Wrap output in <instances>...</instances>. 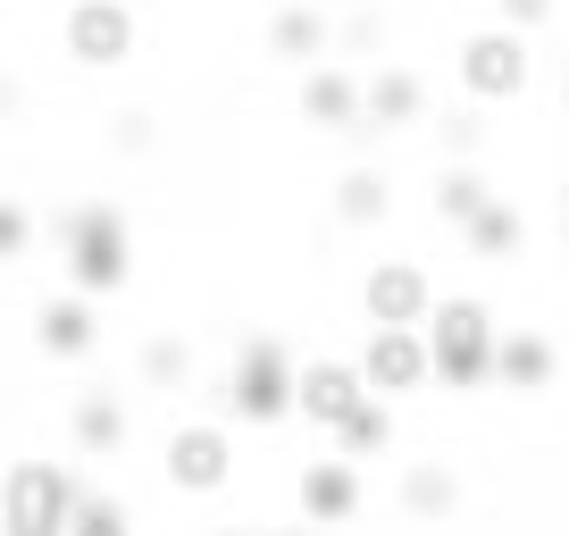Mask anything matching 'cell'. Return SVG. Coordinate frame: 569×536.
Here are the masks:
<instances>
[{
  "instance_id": "obj_10",
  "label": "cell",
  "mask_w": 569,
  "mask_h": 536,
  "mask_svg": "<svg viewBox=\"0 0 569 536\" xmlns=\"http://www.w3.org/2000/svg\"><path fill=\"white\" fill-rule=\"evenodd\" d=\"M168 478H177L184 495L227 486V436H218V428H177V436H168Z\"/></svg>"
},
{
  "instance_id": "obj_27",
  "label": "cell",
  "mask_w": 569,
  "mask_h": 536,
  "mask_svg": "<svg viewBox=\"0 0 569 536\" xmlns=\"http://www.w3.org/2000/svg\"><path fill=\"white\" fill-rule=\"evenodd\" d=\"M561 227H569V193H561Z\"/></svg>"
},
{
  "instance_id": "obj_23",
  "label": "cell",
  "mask_w": 569,
  "mask_h": 536,
  "mask_svg": "<svg viewBox=\"0 0 569 536\" xmlns=\"http://www.w3.org/2000/svg\"><path fill=\"white\" fill-rule=\"evenodd\" d=\"M68 536H126V512H118L109 495H84V512H76Z\"/></svg>"
},
{
  "instance_id": "obj_6",
  "label": "cell",
  "mask_w": 569,
  "mask_h": 536,
  "mask_svg": "<svg viewBox=\"0 0 569 536\" xmlns=\"http://www.w3.org/2000/svg\"><path fill=\"white\" fill-rule=\"evenodd\" d=\"M134 51V9L126 0H76L68 9V59L76 68H118Z\"/></svg>"
},
{
  "instance_id": "obj_22",
  "label": "cell",
  "mask_w": 569,
  "mask_h": 536,
  "mask_svg": "<svg viewBox=\"0 0 569 536\" xmlns=\"http://www.w3.org/2000/svg\"><path fill=\"white\" fill-rule=\"evenodd\" d=\"M402 503H410V512H427V519L452 512V469H410V478H402Z\"/></svg>"
},
{
  "instance_id": "obj_20",
  "label": "cell",
  "mask_w": 569,
  "mask_h": 536,
  "mask_svg": "<svg viewBox=\"0 0 569 536\" xmlns=\"http://www.w3.org/2000/svg\"><path fill=\"white\" fill-rule=\"evenodd\" d=\"M486 201H495V193H486V185L469 177V168H452V177L436 185V210H445V227H469V218H478Z\"/></svg>"
},
{
  "instance_id": "obj_28",
  "label": "cell",
  "mask_w": 569,
  "mask_h": 536,
  "mask_svg": "<svg viewBox=\"0 0 569 536\" xmlns=\"http://www.w3.org/2000/svg\"><path fill=\"white\" fill-rule=\"evenodd\" d=\"M227 536H243V528H227Z\"/></svg>"
},
{
  "instance_id": "obj_9",
  "label": "cell",
  "mask_w": 569,
  "mask_h": 536,
  "mask_svg": "<svg viewBox=\"0 0 569 536\" xmlns=\"http://www.w3.org/2000/svg\"><path fill=\"white\" fill-rule=\"evenodd\" d=\"M369 403V377H360V360H310L302 369V419H319L327 436L343 428V419Z\"/></svg>"
},
{
  "instance_id": "obj_1",
  "label": "cell",
  "mask_w": 569,
  "mask_h": 536,
  "mask_svg": "<svg viewBox=\"0 0 569 536\" xmlns=\"http://www.w3.org/2000/svg\"><path fill=\"white\" fill-rule=\"evenodd\" d=\"M495 344H502L495 319H486V302H469V294L427 310V360H436L445 386H486V377H495Z\"/></svg>"
},
{
  "instance_id": "obj_17",
  "label": "cell",
  "mask_w": 569,
  "mask_h": 536,
  "mask_svg": "<svg viewBox=\"0 0 569 536\" xmlns=\"http://www.w3.org/2000/svg\"><path fill=\"white\" fill-rule=\"evenodd\" d=\"M469 251H486V260H502V251H519V244H528V227H519V210H511V201H486V210L478 218H469Z\"/></svg>"
},
{
  "instance_id": "obj_2",
  "label": "cell",
  "mask_w": 569,
  "mask_h": 536,
  "mask_svg": "<svg viewBox=\"0 0 569 536\" xmlns=\"http://www.w3.org/2000/svg\"><path fill=\"white\" fill-rule=\"evenodd\" d=\"M59 244H68L76 294H118V286H126V268H134V235H126V218L109 210V201H84V210H68Z\"/></svg>"
},
{
  "instance_id": "obj_16",
  "label": "cell",
  "mask_w": 569,
  "mask_h": 536,
  "mask_svg": "<svg viewBox=\"0 0 569 536\" xmlns=\"http://www.w3.org/2000/svg\"><path fill=\"white\" fill-rule=\"evenodd\" d=\"M76 445H84V453H118V445H126L118 394H84V403H76Z\"/></svg>"
},
{
  "instance_id": "obj_11",
  "label": "cell",
  "mask_w": 569,
  "mask_h": 536,
  "mask_svg": "<svg viewBox=\"0 0 569 536\" xmlns=\"http://www.w3.org/2000/svg\"><path fill=\"white\" fill-rule=\"evenodd\" d=\"M293 495H302V512H310V519H352V512H360V478H352V461H310Z\"/></svg>"
},
{
  "instance_id": "obj_24",
  "label": "cell",
  "mask_w": 569,
  "mask_h": 536,
  "mask_svg": "<svg viewBox=\"0 0 569 536\" xmlns=\"http://www.w3.org/2000/svg\"><path fill=\"white\" fill-rule=\"evenodd\" d=\"M142 377H151V386H177L184 377V344H151V353H142Z\"/></svg>"
},
{
  "instance_id": "obj_18",
  "label": "cell",
  "mask_w": 569,
  "mask_h": 536,
  "mask_svg": "<svg viewBox=\"0 0 569 536\" xmlns=\"http://www.w3.org/2000/svg\"><path fill=\"white\" fill-rule=\"evenodd\" d=\"M336 445H343V461H360V453H386V445H393V411L369 394V403H360V411L336 428Z\"/></svg>"
},
{
  "instance_id": "obj_21",
  "label": "cell",
  "mask_w": 569,
  "mask_h": 536,
  "mask_svg": "<svg viewBox=\"0 0 569 536\" xmlns=\"http://www.w3.org/2000/svg\"><path fill=\"white\" fill-rule=\"evenodd\" d=\"M336 210L352 218V227H369V218L386 210V177H377V168H352V177L336 185Z\"/></svg>"
},
{
  "instance_id": "obj_5",
  "label": "cell",
  "mask_w": 569,
  "mask_h": 536,
  "mask_svg": "<svg viewBox=\"0 0 569 536\" xmlns=\"http://www.w3.org/2000/svg\"><path fill=\"white\" fill-rule=\"evenodd\" d=\"M528 34L519 26H486V34L461 42V92L469 101H519L528 92Z\"/></svg>"
},
{
  "instance_id": "obj_3",
  "label": "cell",
  "mask_w": 569,
  "mask_h": 536,
  "mask_svg": "<svg viewBox=\"0 0 569 536\" xmlns=\"http://www.w3.org/2000/svg\"><path fill=\"white\" fill-rule=\"evenodd\" d=\"M76 512H84V495L51 461H18L9 486H0V536H68Z\"/></svg>"
},
{
  "instance_id": "obj_14",
  "label": "cell",
  "mask_w": 569,
  "mask_h": 536,
  "mask_svg": "<svg viewBox=\"0 0 569 536\" xmlns=\"http://www.w3.org/2000/svg\"><path fill=\"white\" fill-rule=\"evenodd\" d=\"M495 377H502V386H552V344L545 336H502L495 344Z\"/></svg>"
},
{
  "instance_id": "obj_13",
  "label": "cell",
  "mask_w": 569,
  "mask_h": 536,
  "mask_svg": "<svg viewBox=\"0 0 569 536\" xmlns=\"http://www.w3.org/2000/svg\"><path fill=\"white\" fill-rule=\"evenodd\" d=\"M302 109L319 126H343V135H352V126H360V85L343 68H319V76H302Z\"/></svg>"
},
{
  "instance_id": "obj_19",
  "label": "cell",
  "mask_w": 569,
  "mask_h": 536,
  "mask_svg": "<svg viewBox=\"0 0 569 536\" xmlns=\"http://www.w3.org/2000/svg\"><path fill=\"white\" fill-rule=\"evenodd\" d=\"M268 42H277V59H319L327 26H319V9H284V18L268 26Z\"/></svg>"
},
{
  "instance_id": "obj_15",
  "label": "cell",
  "mask_w": 569,
  "mask_h": 536,
  "mask_svg": "<svg viewBox=\"0 0 569 536\" xmlns=\"http://www.w3.org/2000/svg\"><path fill=\"white\" fill-rule=\"evenodd\" d=\"M419 76H402V68H386V76H369V92H360V109H369L377 126H410L419 118Z\"/></svg>"
},
{
  "instance_id": "obj_26",
  "label": "cell",
  "mask_w": 569,
  "mask_h": 536,
  "mask_svg": "<svg viewBox=\"0 0 569 536\" xmlns=\"http://www.w3.org/2000/svg\"><path fill=\"white\" fill-rule=\"evenodd\" d=\"M545 9H552V0H502V18H511V26H536Z\"/></svg>"
},
{
  "instance_id": "obj_7",
  "label": "cell",
  "mask_w": 569,
  "mask_h": 536,
  "mask_svg": "<svg viewBox=\"0 0 569 536\" xmlns=\"http://www.w3.org/2000/svg\"><path fill=\"white\" fill-rule=\"evenodd\" d=\"M360 377H369V394H410L419 377H436L427 336H410V327H377V336L360 344Z\"/></svg>"
},
{
  "instance_id": "obj_4",
  "label": "cell",
  "mask_w": 569,
  "mask_h": 536,
  "mask_svg": "<svg viewBox=\"0 0 569 536\" xmlns=\"http://www.w3.org/2000/svg\"><path fill=\"white\" fill-rule=\"evenodd\" d=\"M234 419H284V411H302V369L284 360L277 336H251L243 360H234Z\"/></svg>"
},
{
  "instance_id": "obj_12",
  "label": "cell",
  "mask_w": 569,
  "mask_h": 536,
  "mask_svg": "<svg viewBox=\"0 0 569 536\" xmlns=\"http://www.w3.org/2000/svg\"><path fill=\"white\" fill-rule=\"evenodd\" d=\"M34 336H42V353L84 360V353H92V302H84V294H68V302H42Z\"/></svg>"
},
{
  "instance_id": "obj_8",
  "label": "cell",
  "mask_w": 569,
  "mask_h": 536,
  "mask_svg": "<svg viewBox=\"0 0 569 536\" xmlns=\"http://www.w3.org/2000/svg\"><path fill=\"white\" fill-rule=\"evenodd\" d=\"M360 310H369L377 327H427V277L410 260H386V268H369V277H360Z\"/></svg>"
},
{
  "instance_id": "obj_25",
  "label": "cell",
  "mask_w": 569,
  "mask_h": 536,
  "mask_svg": "<svg viewBox=\"0 0 569 536\" xmlns=\"http://www.w3.org/2000/svg\"><path fill=\"white\" fill-rule=\"evenodd\" d=\"M26 235H34V227H26V210H18V201H0V260H18Z\"/></svg>"
}]
</instances>
